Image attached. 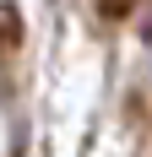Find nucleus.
<instances>
[{
  "label": "nucleus",
  "mask_w": 152,
  "mask_h": 157,
  "mask_svg": "<svg viewBox=\"0 0 152 157\" xmlns=\"http://www.w3.org/2000/svg\"><path fill=\"white\" fill-rule=\"evenodd\" d=\"M130 11H136V0H98V16H109V22H125Z\"/></svg>",
  "instance_id": "obj_1"
}]
</instances>
